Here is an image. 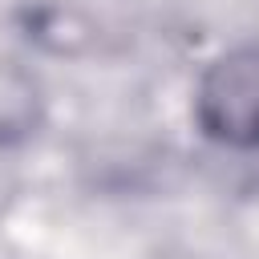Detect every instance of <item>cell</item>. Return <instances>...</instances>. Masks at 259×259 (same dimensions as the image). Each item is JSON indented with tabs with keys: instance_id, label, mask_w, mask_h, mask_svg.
Returning a JSON list of instances; mask_svg holds the SVG:
<instances>
[{
	"instance_id": "obj_1",
	"label": "cell",
	"mask_w": 259,
	"mask_h": 259,
	"mask_svg": "<svg viewBox=\"0 0 259 259\" xmlns=\"http://www.w3.org/2000/svg\"><path fill=\"white\" fill-rule=\"evenodd\" d=\"M194 130L227 150H259V45L210 57L190 89Z\"/></svg>"
},
{
	"instance_id": "obj_2",
	"label": "cell",
	"mask_w": 259,
	"mask_h": 259,
	"mask_svg": "<svg viewBox=\"0 0 259 259\" xmlns=\"http://www.w3.org/2000/svg\"><path fill=\"white\" fill-rule=\"evenodd\" d=\"M45 109L49 101L40 77L24 61L0 57V150L28 146L45 125Z\"/></svg>"
}]
</instances>
